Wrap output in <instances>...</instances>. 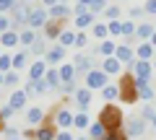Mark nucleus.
Returning <instances> with one entry per match:
<instances>
[{
    "instance_id": "f257e3e1",
    "label": "nucleus",
    "mask_w": 156,
    "mask_h": 140,
    "mask_svg": "<svg viewBox=\"0 0 156 140\" xmlns=\"http://www.w3.org/2000/svg\"><path fill=\"white\" fill-rule=\"evenodd\" d=\"M99 122L107 127V132H117V130L122 127V109L115 107V104H107L99 112Z\"/></svg>"
},
{
    "instance_id": "f03ea898",
    "label": "nucleus",
    "mask_w": 156,
    "mask_h": 140,
    "mask_svg": "<svg viewBox=\"0 0 156 140\" xmlns=\"http://www.w3.org/2000/svg\"><path fill=\"white\" fill-rule=\"evenodd\" d=\"M117 86H120V99H122V101L133 104L135 99H140V96H138V86H135V78H133V75L125 73L122 78H120V83H117Z\"/></svg>"
},
{
    "instance_id": "7ed1b4c3",
    "label": "nucleus",
    "mask_w": 156,
    "mask_h": 140,
    "mask_svg": "<svg viewBox=\"0 0 156 140\" xmlns=\"http://www.w3.org/2000/svg\"><path fill=\"white\" fill-rule=\"evenodd\" d=\"M50 23V11H47L44 5H39V8H31V13H29V29H42Z\"/></svg>"
},
{
    "instance_id": "20e7f679",
    "label": "nucleus",
    "mask_w": 156,
    "mask_h": 140,
    "mask_svg": "<svg viewBox=\"0 0 156 140\" xmlns=\"http://www.w3.org/2000/svg\"><path fill=\"white\" fill-rule=\"evenodd\" d=\"M143 132H146V119L133 117V119L125 122V135H128V138H140Z\"/></svg>"
},
{
    "instance_id": "39448f33",
    "label": "nucleus",
    "mask_w": 156,
    "mask_h": 140,
    "mask_svg": "<svg viewBox=\"0 0 156 140\" xmlns=\"http://www.w3.org/2000/svg\"><path fill=\"white\" fill-rule=\"evenodd\" d=\"M29 13H31V11H29V5H26V3H16V5H13L11 8V16H13V26H21V23H29Z\"/></svg>"
},
{
    "instance_id": "423d86ee",
    "label": "nucleus",
    "mask_w": 156,
    "mask_h": 140,
    "mask_svg": "<svg viewBox=\"0 0 156 140\" xmlns=\"http://www.w3.org/2000/svg\"><path fill=\"white\" fill-rule=\"evenodd\" d=\"M104 86H107V73L104 70H91L86 75V88L96 91V88H104Z\"/></svg>"
},
{
    "instance_id": "0eeeda50",
    "label": "nucleus",
    "mask_w": 156,
    "mask_h": 140,
    "mask_svg": "<svg viewBox=\"0 0 156 140\" xmlns=\"http://www.w3.org/2000/svg\"><path fill=\"white\" fill-rule=\"evenodd\" d=\"M44 75H47V62L39 57V60L34 62L31 67H29V78H31V80H42Z\"/></svg>"
},
{
    "instance_id": "6e6552de",
    "label": "nucleus",
    "mask_w": 156,
    "mask_h": 140,
    "mask_svg": "<svg viewBox=\"0 0 156 140\" xmlns=\"http://www.w3.org/2000/svg\"><path fill=\"white\" fill-rule=\"evenodd\" d=\"M47 88H50V86H47L44 78H42V80H29V83L23 86V91H26L29 96H39V94H44Z\"/></svg>"
},
{
    "instance_id": "1a4fd4ad",
    "label": "nucleus",
    "mask_w": 156,
    "mask_h": 140,
    "mask_svg": "<svg viewBox=\"0 0 156 140\" xmlns=\"http://www.w3.org/2000/svg\"><path fill=\"white\" fill-rule=\"evenodd\" d=\"M73 122H76V117L68 109H57L55 112V127H70Z\"/></svg>"
},
{
    "instance_id": "9d476101",
    "label": "nucleus",
    "mask_w": 156,
    "mask_h": 140,
    "mask_svg": "<svg viewBox=\"0 0 156 140\" xmlns=\"http://www.w3.org/2000/svg\"><path fill=\"white\" fill-rule=\"evenodd\" d=\"M135 65V75H138L140 80H148L151 78V70H154V65H151L148 60H138V62H133Z\"/></svg>"
},
{
    "instance_id": "9b49d317",
    "label": "nucleus",
    "mask_w": 156,
    "mask_h": 140,
    "mask_svg": "<svg viewBox=\"0 0 156 140\" xmlns=\"http://www.w3.org/2000/svg\"><path fill=\"white\" fill-rule=\"evenodd\" d=\"M26 99H29V94H26V91H13V94H11V99H8V104H11V107L18 112V109H23V107H26Z\"/></svg>"
},
{
    "instance_id": "f8f14e48",
    "label": "nucleus",
    "mask_w": 156,
    "mask_h": 140,
    "mask_svg": "<svg viewBox=\"0 0 156 140\" xmlns=\"http://www.w3.org/2000/svg\"><path fill=\"white\" fill-rule=\"evenodd\" d=\"M154 34H156V26H151V23H138V29H135V36L143 42H151Z\"/></svg>"
},
{
    "instance_id": "ddd939ff",
    "label": "nucleus",
    "mask_w": 156,
    "mask_h": 140,
    "mask_svg": "<svg viewBox=\"0 0 156 140\" xmlns=\"http://www.w3.org/2000/svg\"><path fill=\"white\" fill-rule=\"evenodd\" d=\"M135 86H138V96L143 101H151L154 99V88L148 86V80H140V78H135Z\"/></svg>"
},
{
    "instance_id": "4468645a",
    "label": "nucleus",
    "mask_w": 156,
    "mask_h": 140,
    "mask_svg": "<svg viewBox=\"0 0 156 140\" xmlns=\"http://www.w3.org/2000/svg\"><path fill=\"white\" fill-rule=\"evenodd\" d=\"M115 57L120 62H128V65H133V50H130L128 44H117V52H115Z\"/></svg>"
},
{
    "instance_id": "2eb2a0df",
    "label": "nucleus",
    "mask_w": 156,
    "mask_h": 140,
    "mask_svg": "<svg viewBox=\"0 0 156 140\" xmlns=\"http://www.w3.org/2000/svg\"><path fill=\"white\" fill-rule=\"evenodd\" d=\"M0 44H3V47H16V44H21L18 31H5V34H0Z\"/></svg>"
},
{
    "instance_id": "dca6fc26",
    "label": "nucleus",
    "mask_w": 156,
    "mask_h": 140,
    "mask_svg": "<svg viewBox=\"0 0 156 140\" xmlns=\"http://www.w3.org/2000/svg\"><path fill=\"white\" fill-rule=\"evenodd\" d=\"M73 65H76L78 73H86V75L91 73V57H86V55H78L76 60H73Z\"/></svg>"
},
{
    "instance_id": "f3484780",
    "label": "nucleus",
    "mask_w": 156,
    "mask_h": 140,
    "mask_svg": "<svg viewBox=\"0 0 156 140\" xmlns=\"http://www.w3.org/2000/svg\"><path fill=\"white\" fill-rule=\"evenodd\" d=\"M76 101H78V107L86 112V107L91 104V88H78L76 91Z\"/></svg>"
},
{
    "instance_id": "a211bd4d",
    "label": "nucleus",
    "mask_w": 156,
    "mask_h": 140,
    "mask_svg": "<svg viewBox=\"0 0 156 140\" xmlns=\"http://www.w3.org/2000/svg\"><path fill=\"white\" fill-rule=\"evenodd\" d=\"M42 119H44V109H42V107H31L26 112V122L29 125H39Z\"/></svg>"
},
{
    "instance_id": "6ab92c4d",
    "label": "nucleus",
    "mask_w": 156,
    "mask_h": 140,
    "mask_svg": "<svg viewBox=\"0 0 156 140\" xmlns=\"http://www.w3.org/2000/svg\"><path fill=\"white\" fill-rule=\"evenodd\" d=\"M57 132L52 125H44V127H37V140H55Z\"/></svg>"
},
{
    "instance_id": "aec40b11",
    "label": "nucleus",
    "mask_w": 156,
    "mask_h": 140,
    "mask_svg": "<svg viewBox=\"0 0 156 140\" xmlns=\"http://www.w3.org/2000/svg\"><path fill=\"white\" fill-rule=\"evenodd\" d=\"M104 135H107V127H104L101 122H94V125L89 127V138H91V140H104Z\"/></svg>"
},
{
    "instance_id": "412c9836",
    "label": "nucleus",
    "mask_w": 156,
    "mask_h": 140,
    "mask_svg": "<svg viewBox=\"0 0 156 140\" xmlns=\"http://www.w3.org/2000/svg\"><path fill=\"white\" fill-rule=\"evenodd\" d=\"M120 65H122V62L117 60V57H107L104 60V73L107 75H117L120 73Z\"/></svg>"
},
{
    "instance_id": "4be33fe9",
    "label": "nucleus",
    "mask_w": 156,
    "mask_h": 140,
    "mask_svg": "<svg viewBox=\"0 0 156 140\" xmlns=\"http://www.w3.org/2000/svg\"><path fill=\"white\" fill-rule=\"evenodd\" d=\"M68 13H70V8H68V5H60V3H57L55 8H50V18H55V21H65Z\"/></svg>"
},
{
    "instance_id": "5701e85b",
    "label": "nucleus",
    "mask_w": 156,
    "mask_h": 140,
    "mask_svg": "<svg viewBox=\"0 0 156 140\" xmlns=\"http://www.w3.org/2000/svg\"><path fill=\"white\" fill-rule=\"evenodd\" d=\"M57 73H60V80H62V83H70L73 75H76V65H60Z\"/></svg>"
},
{
    "instance_id": "b1692460",
    "label": "nucleus",
    "mask_w": 156,
    "mask_h": 140,
    "mask_svg": "<svg viewBox=\"0 0 156 140\" xmlns=\"http://www.w3.org/2000/svg\"><path fill=\"white\" fill-rule=\"evenodd\" d=\"M101 96H104V101H109V104H112V101L120 96V86H109V83H107L104 88H101Z\"/></svg>"
},
{
    "instance_id": "393cba45",
    "label": "nucleus",
    "mask_w": 156,
    "mask_h": 140,
    "mask_svg": "<svg viewBox=\"0 0 156 140\" xmlns=\"http://www.w3.org/2000/svg\"><path fill=\"white\" fill-rule=\"evenodd\" d=\"M138 57L140 60H151V57H154V44H151V42L138 44Z\"/></svg>"
},
{
    "instance_id": "a878e982",
    "label": "nucleus",
    "mask_w": 156,
    "mask_h": 140,
    "mask_svg": "<svg viewBox=\"0 0 156 140\" xmlns=\"http://www.w3.org/2000/svg\"><path fill=\"white\" fill-rule=\"evenodd\" d=\"M44 80H47V86H50V88H57V86H62V80H60V73H57V70H47Z\"/></svg>"
},
{
    "instance_id": "bb28decb",
    "label": "nucleus",
    "mask_w": 156,
    "mask_h": 140,
    "mask_svg": "<svg viewBox=\"0 0 156 140\" xmlns=\"http://www.w3.org/2000/svg\"><path fill=\"white\" fill-rule=\"evenodd\" d=\"M44 29H47V36H60L62 34V21H55V18H52Z\"/></svg>"
},
{
    "instance_id": "cd10ccee",
    "label": "nucleus",
    "mask_w": 156,
    "mask_h": 140,
    "mask_svg": "<svg viewBox=\"0 0 156 140\" xmlns=\"http://www.w3.org/2000/svg\"><path fill=\"white\" fill-rule=\"evenodd\" d=\"M62 57H65V47H55V50L47 52V60H50V62H60Z\"/></svg>"
},
{
    "instance_id": "c85d7f7f",
    "label": "nucleus",
    "mask_w": 156,
    "mask_h": 140,
    "mask_svg": "<svg viewBox=\"0 0 156 140\" xmlns=\"http://www.w3.org/2000/svg\"><path fill=\"white\" fill-rule=\"evenodd\" d=\"M99 52H101L104 57H112V55L117 52V44H112V42H101V44H99Z\"/></svg>"
},
{
    "instance_id": "c756f323",
    "label": "nucleus",
    "mask_w": 156,
    "mask_h": 140,
    "mask_svg": "<svg viewBox=\"0 0 156 140\" xmlns=\"http://www.w3.org/2000/svg\"><path fill=\"white\" fill-rule=\"evenodd\" d=\"M91 21H94V13H83V16H76V26H78V29H86Z\"/></svg>"
},
{
    "instance_id": "7c9ffc66",
    "label": "nucleus",
    "mask_w": 156,
    "mask_h": 140,
    "mask_svg": "<svg viewBox=\"0 0 156 140\" xmlns=\"http://www.w3.org/2000/svg\"><path fill=\"white\" fill-rule=\"evenodd\" d=\"M73 125H76L78 130H89V127H91V122H89V117H86V112H83V114H76V122H73Z\"/></svg>"
},
{
    "instance_id": "2f4dec72",
    "label": "nucleus",
    "mask_w": 156,
    "mask_h": 140,
    "mask_svg": "<svg viewBox=\"0 0 156 140\" xmlns=\"http://www.w3.org/2000/svg\"><path fill=\"white\" fill-rule=\"evenodd\" d=\"M11 67H13V57L0 55V73H11Z\"/></svg>"
},
{
    "instance_id": "473e14b6",
    "label": "nucleus",
    "mask_w": 156,
    "mask_h": 140,
    "mask_svg": "<svg viewBox=\"0 0 156 140\" xmlns=\"http://www.w3.org/2000/svg\"><path fill=\"white\" fill-rule=\"evenodd\" d=\"M107 34H109V23H96L94 26V36L96 39H104Z\"/></svg>"
},
{
    "instance_id": "72a5a7b5",
    "label": "nucleus",
    "mask_w": 156,
    "mask_h": 140,
    "mask_svg": "<svg viewBox=\"0 0 156 140\" xmlns=\"http://www.w3.org/2000/svg\"><path fill=\"white\" fill-rule=\"evenodd\" d=\"M57 39H60V47H65V44H76V34H73V31H62Z\"/></svg>"
},
{
    "instance_id": "f704fd0d",
    "label": "nucleus",
    "mask_w": 156,
    "mask_h": 140,
    "mask_svg": "<svg viewBox=\"0 0 156 140\" xmlns=\"http://www.w3.org/2000/svg\"><path fill=\"white\" fill-rule=\"evenodd\" d=\"M21 67H26V52L13 55V70H21Z\"/></svg>"
},
{
    "instance_id": "c9c22d12",
    "label": "nucleus",
    "mask_w": 156,
    "mask_h": 140,
    "mask_svg": "<svg viewBox=\"0 0 156 140\" xmlns=\"http://www.w3.org/2000/svg\"><path fill=\"white\" fill-rule=\"evenodd\" d=\"M18 36H21V44H34V42H37V36H34V31H29V29H23V31H18Z\"/></svg>"
},
{
    "instance_id": "e433bc0d",
    "label": "nucleus",
    "mask_w": 156,
    "mask_h": 140,
    "mask_svg": "<svg viewBox=\"0 0 156 140\" xmlns=\"http://www.w3.org/2000/svg\"><path fill=\"white\" fill-rule=\"evenodd\" d=\"M99 11H107V0H91L89 3V13H99Z\"/></svg>"
},
{
    "instance_id": "4c0bfd02",
    "label": "nucleus",
    "mask_w": 156,
    "mask_h": 140,
    "mask_svg": "<svg viewBox=\"0 0 156 140\" xmlns=\"http://www.w3.org/2000/svg\"><path fill=\"white\" fill-rule=\"evenodd\" d=\"M140 119H146V122H154V119H156V112H154L151 107H143V109H140Z\"/></svg>"
},
{
    "instance_id": "58836bf2",
    "label": "nucleus",
    "mask_w": 156,
    "mask_h": 140,
    "mask_svg": "<svg viewBox=\"0 0 156 140\" xmlns=\"http://www.w3.org/2000/svg\"><path fill=\"white\" fill-rule=\"evenodd\" d=\"M11 26H13V21L8 16H3L0 13V34H5V31H11Z\"/></svg>"
},
{
    "instance_id": "ea45409f",
    "label": "nucleus",
    "mask_w": 156,
    "mask_h": 140,
    "mask_svg": "<svg viewBox=\"0 0 156 140\" xmlns=\"http://www.w3.org/2000/svg\"><path fill=\"white\" fill-rule=\"evenodd\" d=\"M135 29H138V26H135L133 21H122V34H125V36H133Z\"/></svg>"
},
{
    "instance_id": "a19ab883",
    "label": "nucleus",
    "mask_w": 156,
    "mask_h": 140,
    "mask_svg": "<svg viewBox=\"0 0 156 140\" xmlns=\"http://www.w3.org/2000/svg\"><path fill=\"white\" fill-rule=\"evenodd\" d=\"M104 16L109 18V21H115V18L120 16V8H117V5H107V11H104Z\"/></svg>"
},
{
    "instance_id": "79ce46f5",
    "label": "nucleus",
    "mask_w": 156,
    "mask_h": 140,
    "mask_svg": "<svg viewBox=\"0 0 156 140\" xmlns=\"http://www.w3.org/2000/svg\"><path fill=\"white\" fill-rule=\"evenodd\" d=\"M104 140H128V135H125L122 130H117V132H107Z\"/></svg>"
},
{
    "instance_id": "37998d69",
    "label": "nucleus",
    "mask_w": 156,
    "mask_h": 140,
    "mask_svg": "<svg viewBox=\"0 0 156 140\" xmlns=\"http://www.w3.org/2000/svg\"><path fill=\"white\" fill-rule=\"evenodd\" d=\"M109 34H122V21H109Z\"/></svg>"
},
{
    "instance_id": "c03bdc74",
    "label": "nucleus",
    "mask_w": 156,
    "mask_h": 140,
    "mask_svg": "<svg viewBox=\"0 0 156 140\" xmlns=\"http://www.w3.org/2000/svg\"><path fill=\"white\" fill-rule=\"evenodd\" d=\"M31 52H34V55H44V42L37 39V42L31 44Z\"/></svg>"
},
{
    "instance_id": "a18cd8bd",
    "label": "nucleus",
    "mask_w": 156,
    "mask_h": 140,
    "mask_svg": "<svg viewBox=\"0 0 156 140\" xmlns=\"http://www.w3.org/2000/svg\"><path fill=\"white\" fill-rule=\"evenodd\" d=\"M143 11H146V13H151V16H156V0H146Z\"/></svg>"
},
{
    "instance_id": "49530a36",
    "label": "nucleus",
    "mask_w": 156,
    "mask_h": 140,
    "mask_svg": "<svg viewBox=\"0 0 156 140\" xmlns=\"http://www.w3.org/2000/svg\"><path fill=\"white\" fill-rule=\"evenodd\" d=\"M13 5H16V0H0V13H5V11H11Z\"/></svg>"
},
{
    "instance_id": "de8ad7c7",
    "label": "nucleus",
    "mask_w": 156,
    "mask_h": 140,
    "mask_svg": "<svg viewBox=\"0 0 156 140\" xmlns=\"http://www.w3.org/2000/svg\"><path fill=\"white\" fill-rule=\"evenodd\" d=\"M5 83L8 86H16L18 83V73H13V70H11V73H5Z\"/></svg>"
},
{
    "instance_id": "09e8293b",
    "label": "nucleus",
    "mask_w": 156,
    "mask_h": 140,
    "mask_svg": "<svg viewBox=\"0 0 156 140\" xmlns=\"http://www.w3.org/2000/svg\"><path fill=\"white\" fill-rule=\"evenodd\" d=\"M86 42H89V36H86L83 31H81V34H76V47H86Z\"/></svg>"
},
{
    "instance_id": "8fccbe9b",
    "label": "nucleus",
    "mask_w": 156,
    "mask_h": 140,
    "mask_svg": "<svg viewBox=\"0 0 156 140\" xmlns=\"http://www.w3.org/2000/svg\"><path fill=\"white\" fill-rule=\"evenodd\" d=\"M60 88H62V94H76V91H78V88H76V83H73V80H70V83H62Z\"/></svg>"
},
{
    "instance_id": "3c124183",
    "label": "nucleus",
    "mask_w": 156,
    "mask_h": 140,
    "mask_svg": "<svg viewBox=\"0 0 156 140\" xmlns=\"http://www.w3.org/2000/svg\"><path fill=\"white\" fill-rule=\"evenodd\" d=\"M3 132H5V138H8V140H11V138H21V132H18L16 127H5Z\"/></svg>"
},
{
    "instance_id": "603ef678",
    "label": "nucleus",
    "mask_w": 156,
    "mask_h": 140,
    "mask_svg": "<svg viewBox=\"0 0 156 140\" xmlns=\"http://www.w3.org/2000/svg\"><path fill=\"white\" fill-rule=\"evenodd\" d=\"M0 112H3V119H8V117H13V112H16V109H13L11 104H8V107H3Z\"/></svg>"
},
{
    "instance_id": "864d4df0",
    "label": "nucleus",
    "mask_w": 156,
    "mask_h": 140,
    "mask_svg": "<svg viewBox=\"0 0 156 140\" xmlns=\"http://www.w3.org/2000/svg\"><path fill=\"white\" fill-rule=\"evenodd\" d=\"M55 140H73V135L70 132H65V130H62V132H57V138Z\"/></svg>"
},
{
    "instance_id": "5fc2aeb1",
    "label": "nucleus",
    "mask_w": 156,
    "mask_h": 140,
    "mask_svg": "<svg viewBox=\"0 0 156 140\" xmlns=\"http://www.w3.org/2000/svg\"><path fill=\"white\" fill-rule=\"evenodd\" d=\"M57 3H60V0H42V5H44V8H55Z\"/></svg>"
},
{
    "instance_id": "6e6d98bb",
    "label": "nucleus",
    "mask_w": 156,
    "mask_h": 140,
    "mask_svg": "<svg viewBox=\"0 0 156 140\" xmlns=\"http://www.w3.org/2000/svg\"><path fill=\"white\" fill-rule=\"evenodd\" d=\"M140 13H143V8H133V11H130V16H133V18H138Z\"/></svg>"
},
{
    "instance_id": "4d7b16f0",
    "label": "nucleus",
    "mask_w": 156,
    "mask_h": 140,
    "mask_svg": "<svg viewBox=\"0 0 156 140\" xmlns=\"http://www.w3.org/2000/svg\"><path fill=\"white\" fill-rule=\"evenodd\" d=\"M3 83H5V73H0V86H3Z\"/></svg>"
},
{
    "instance_id": "13d9d810",
    "label": "nucleus",
    "mask_w": 156,
    "mask_h": 140,
    "mask_svg": "<svg viewBox=\"0 0 156 140\" xmlns=\"http://www.w3.org/2000/svg\"><path fill=\"white\" fill-rule=\"evenodd\" d=\"M0 130H5V127H3V112H0Z\"/></svg>"
},
{
    "instance_id": "bf43d9fd",
    "label": "nucleus",
    "mask_w": 156,
    "mask_h": 140,
    "mask_svg": "<svg viewBox=\"0 0 156 140\" xmlns=\"http://www.w3.org/2000/svg\"><path fill=\"white\" fill-rule=\"evenodd\" d=\"M151 44H154V47H156V34H154V36H151Z\"/></svg>"
},
{
    "instance_id": "052dcab7",
    "label": "nucleus",
    "mask_w": 156,
    "mask_h": 140,
    "mask_svg": "<svg viewBox=\"0 0 156 140\" xmlns=\"http://www.w3.org/2000/svg\"><path fill=\"white\" fill-rule=\"evenodd\" d=\"M78 3H86V5H89V3H91V0H78Z\"/></svg>"
},
{
    "instance_id": "680f3d73",
    "label": "nucleus",
    "mask_w": 156,
    "mask_h": 140,
    "mask_svg": "<svg viewBox=\"0 0 156 140\" xmlns=\"http://www.w3.org/2000/svg\"><path fill=\"white\" fill-rule=\"evenodd\" d=\"M11 140H23V135H21V138H11Z\"/></svg>"
},
{
    "instance_id": "e2e57ef3",
    "label": "nucleus",
    "mask_w": 156,
    "mask_h": 140,
    "mask_svg": "<svg viewBox=\"0 0 156 140\" xmlns=\"http://www.w3.org/2000/svg\"><path fill=\"white\" fill-rule=\"evenodd\" d=\"M78 140H91V138H78Z\"/></svg>"
},
{
    "instance_id": "0e129e2a",
    "label": "nucleus",
    "mask_w": 156,
    "mask_h": 140,
    "mask_svg": "<svg viewBox=\"0 0 156 140\" xmlns=\"http://www.w3.org/2000/svg\"><path fill=\"white\" fill-rule=\"evenodd\" d=\"M151 125H154V130H156V119H154V122H151Z\"/></svg>"
},
{
    "instance_id": "69168bd1",
    "label": "nucleus",
    "mask_w": 156,
    "mask_h": 140,
    "mask_svg": "<svg viewBox=\"0 0 156 140\" xmlns=\"http://www.w3.org/2000/svg\"><path fill=\"white\" fill-rule=\"evenodd\" d=\"M151 65H154V67H156V60H154V62H151Z\"/></svg>"
}]
</instances>
